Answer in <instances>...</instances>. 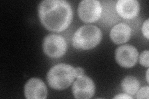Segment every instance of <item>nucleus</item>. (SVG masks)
Segmentation results:
<instances>
[{
  "label": "nucleus",
  "instance_id": "nucleus-1",
  "mask_svg": "<svg viewBox=\"0 0 149 99\" xmlns=\"http://www.w3.org/2000/svg\"><path fill=\"white\" fill-rule=\"evenodd\" d=\"M40 20L50 31L60 32L70 25L73 19L71 5L63 0H45L38 7Z\"/></svg>",
  "mask_w": 149,
  "mask_h": 99
},
{
  "label": "nucleus",
  "instance_id": "nucleus-6",
  "mask_svg": "<svg viewBox=\"0 0 149 99\" xmlns=\"http://www.w3.org/2000/svg\"><path fill=\"white\" fill-rule=\"evenodd\" d=\"M74 97L79 99L91 98L95 92V85L92 79L86 76L77 78L72 87Z\"/></svg>",
  "mask_w": 149,
  "mask_h": 99
},
{
  "label": "nucleus",
  "instance_id": "nucleus-8",
  "mask_svg": "<svg viewBox=\"0 0 149 99\" xmlns=\"http://www.w3.org/2000/svg\"><path fill=\"white\" fill-rule=\"evenodd\" d=\"M24 94L28 99H45L47 96V89L41 79L31 78L25 85Z\"/></svg>",
  "mask_w": 149,
  "mask_h": 99
},
{
  "label": "nucleus",
  "instance_id": "nucleus-5",
  "mask_svg": "<svg viewBox=\"0 0 149 99\" xmlns=\"http://www.w3.org/2000/svg\"><path fill=\"white\" fill-rule=\"evenodd\" d=\"M78 12L83 21L87 23L95 22L101 16V4L97 0H83L79 4Z\"/></svg>",
  "mask_w": 149,
  "mask_h": 99
},
{
  "label": "nucleus",
  "instance_id": "nucleus-9",
  "mask_svg": "<svg viewBox=\"0 0 149 99\" xmlns=\"http://www.w3.org/2000/svg\"><path fill=\"white\" fill-rule=\"evenodd\" d=\"M116 8L120 16L125 19H131L138 15L140 4L136 0H119Z\"/></svg>",
  "mask_w": 149,
  "mask_h": 99
},
{
  "label": "nucleus",
  "instance_id": "nucleus-17",
  "mask_svg": "<svg viewBox=\"0 0 149 99\" xmlns=\"http://www.w3.org/2000/svg\"><path fill=\"white\" fill-rule=\"evenodd\" d=\"M147 81L148 82V70H147Z\"/></svg>",
  "mask_w": 149,
  "mask_h": 99
},
{
  "label": "nucleus",
  "instance_id": "nucleus-11",
  "mask_svg": "<svg viewBox=\"0 0 149 99\" xmlns=\"http://www.w3.org/2000/svg\"><path fill=\"white\" fill-rule=\"evenodd\" d=\"M121 86L124 92L128 94L136 93L140 87V83L137 79L134 76L125 77L121 83Z\"/></svg>",
  "mask_w": 149,
  "mask_h": 99
},
{
  "label": "nucleus",
  "instance_id": "nucleus-14",
  "mask_svg": "<svg viewBox=\"0 0 149 99\" xmlns=\"http://www.w3.org/2000/svg\"><path fill=\"white\" fill-rule=\"evenodd\" d=\"M142 32L143 35L146 37V39L148 40V19L144 22L142 26Z\"/></svg>",
  "mask_w": 149,
  "mask_h": 99
},
{
  "label": "nucleus",
  "instance_id": "nucleus-7",
  "mask_svg": "<svg viewBox=\"0 0 149 99\" xmlns=\"http://www.w3.org/2000/svg\"><path fill=\"white\" fill-rule=\"evenodd\" d=\"M139 58V53L136 47L130 45L119 46L116 51V60L124 68H131L136 64Z\"/></svg>",
  "mask_w": 149,
  "mask_h": 99
},
{
  "label": "nucleus",
  "instance_id": "nucleus-10",
  "mask_svg": "<svg viewBox=\"0 0 149 99\" xmlns=\"http://www.w3.org/2000/svg\"><path fill=\"white\" fill-rule=\"evenodd\" d=\"M131 34V29L126 24L120 23L111 30V39L116 44H122L127 42Z\"/></svg>",
  "mask_w": 149,
  "mask_h": 99
},
{
  "label": "nucleus",
  "instance_id": "nucleus-13",
  "mask_svg": "<svg viewBox=\"0 0 149 99\" xmlns=\"http://www.w3.org/2000/svg\"><path fill=\"white\" fill-rule=\"evenodd\" d=\"M148 87H142L140 90L137 92V98H148Z\"/></svg>",
  "mask_w": 149,
  "mask_h": 99
},
{
  "label": "nucleus",
  "instance_id": "nucleus-3",
  "mask_svg": "<svg viewBox=\"0 0 149 99\" xmlns=\"http://www.w3.org/2000/svg\"><path fill=\"white\" fill-rule=\"evenodd\" d=\"M102 37L100 28L93 25H85L80 27L74 33L73 45L77 49L90 50L99 44Z\"/></svg>",
  "mask_w": 149,
  "mask_h": 99
},
{
  "label": "nucleus",
  "instance_id": "nucleus-4",
  "mask_svg": "<svg viewBox=\"0 0 149 99\" xmlns=\"http://www.w3.org/2000/svg\"><path fill=\"white\" fill-rule=\"evenodd\" d=\"M44 52L50 58H60L66 53L67 45L63 37L57 34H49L43 41Z\"/></svg>",
  "mask_w": 149,
  "mask_h": 99
},
{
  "label": "nucleus",
  "instance_id": "nucleus-16",
  "mask_svg": "<svg viewBox=\"0 0 149 99\" xmlns=\"http://www.w3.org/2000/svg\"><path fill=\"white\" fill-rule=\"evenodd\" d=\"M114 98H130V99H132V97H130L129 96H128L127 94H123V93H120L119 95L116 96L114 97Z\"/></svg>",
  "mask_w": 149,
  "mask_h": 99
},
{
  "label": "nucleus",
  "instance_id": "nucleus-2",
  "mask_svg": "<svg viewBox=\"0 0 149 99\" xmlns=\"http://www.w3.org/2000/svg\"><path fill=\"white\" fill-rule=\"evenodd\" d=\"M74 78V68L69 64L61 63L54 66L49 70L47 80L52 89L61 91L70 86Z\"/></svg>",
  "mask_w": 149,
  "mask_h": 99
},
{
  "label": "nucleus",
  "instance_id": "nucleus-12",
  "mask_svg": "<svg viewBox=\"0 0 149 99\" xmlns=\"http://www.w3.org/2000/svg\"><path fill=\"white\" fill-rule=\"evenodd\" d=\"M148 51H144L140 55V63L143 66L148 67Z\"/></svg>",
  "mask_w": 149,
  "mask_h": 99
},
{
  "label": "nucleus",
  "instance_id": "nucleus-15",
  "mask_svg": "<svg viewBox=\"0 0 149 99\" xmlns=\"http://www.w3.org/2000/svg\"><path fill=\"white\" fill-rule=\"evenodd\" d=\"M74 72H75V78H77L83 76L84 74H85L83 69L80 67L74 68Z\"/></svg>",
  "mask_w": 149,
  "mask_h": 99
}]
</instances>
